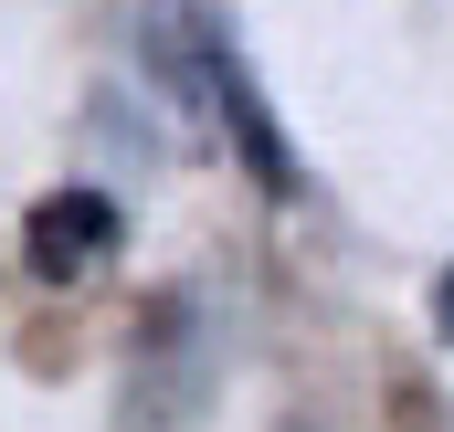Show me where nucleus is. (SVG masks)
Listing matches in <instances>:
<instances>
[{"mask_svg":"<svg viewBox=\"0 0 454 432\" xmlns=\"http://www.w3.org/2000/svg\"><path fill=\"white\" fill-rule=\"evenodd\" d=\"M212 106H223V127H232V158H243L264 190H296V148H286L275 106L254 96V74H243V53H232V42H223V74H212Z\"/></svg>","mask_w":454,"mask_h":432,"instance_id":"nucleus-2","label":"nucleus"},{"mask_svg":"<svg viewBox=\"0 0 454 432\" xmlns=\"http://www.w3.org/2000/svg\"><path fill=\"white\" fill-rule=\"evenodd\" d=\"M116 253V201L106 190H53V201H32V274H85V264H106Z\"/></svg>","mask_w":454,"mask_h":432,"instance_id":"nucleus-1","label":"nucleus"},{"mask_svg":"<svg viewBox=\"0 0 454 432\" xmlns=\"http://www.w3.org/2000/svg\"><path fill=\"white\" fill-rule=\"evenodd\" d=\"M434 317H444V337H454V264L434 274Z\"/></svg>","mask_w":454,"mask_h":432,"instance_id":"nucleus-3","label":"nucleus"}]
</instances>
